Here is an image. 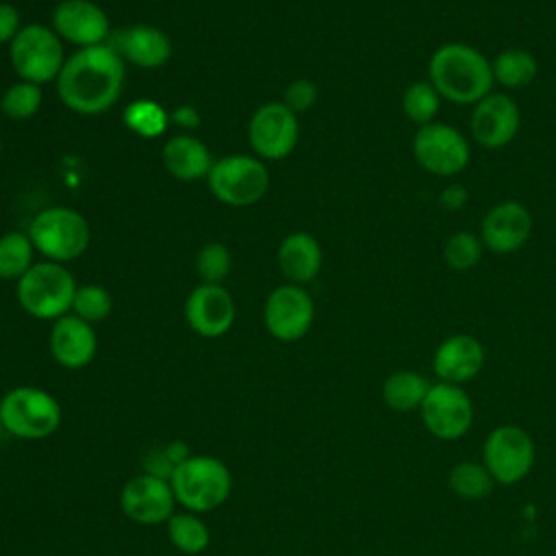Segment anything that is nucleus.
Masks as SVG:
<instances>
[{
    "instance_id": "f257e3e1",
    "label": "nucleus",
    "mask_w": 556,
    "mask_h": 556,
    "mask_svg": "<svg viewBox=\"0 0 556 556\" xmlns=\"http://www.w3.org/2000/svg\"><path fill=\"white\" fill-rule=\"evenodd\" d=\"M126 61L113 46L100 43L78 48L65 59L56 83L59 98L67 109L80 115H100L122 96Z\"/></svg>"
},
{
    "instance_id": "f03ea898",
    "label": "nucleus",
    "mask_w": 556,
    "mask_h": 556,
    "mask_svg": "<svg viewBox=\"0 0 556 556\" xmlns=\"http://www.w3.org/2000/svg\"><path fill=\"white\" fill-rule=\"evenodd\" d=\"M428 80L439 96L458 106H473L493 91L491 61L463 41L441 43L428 59Z\"/></svg>"
},
{
    "instance_id": "7ed1b4c3",
    "label": "nucleus",
    "mask_w": 556,
    "mask_h": 556,
    "mask_svg": "<svg viewBox=\"0 0 556 556\" xmlns=\"http://www.w3.org/2000/svg\"><path fill=\"white\" fill-rule=\"evenodd\" d=\"M169 484L176 502L191 513H211L219 508L232 491V476L224 460L198 454L189 456L172 469Z\"/></svg>"
},
{
    "instance_id": "20e7f679",
    "label": "nucleus",
    "mask_w": 556,
    "mask_h": 556,
    "mask_svg": "<svg viewBox=\"0 0 556 556\" xmlns=\"http://www.w3.org/2000/svg\"><path fill=\"white\" fill-rule=\"evenodd\" d=\"M63 408L59 400L39 387H15L0 397V424L15 439L39 441L61 426Z\"/></svg>"
},
{
    "instance_id": "39448f33",
    "label": "nucleus",
    "mask_w": 556,
    "mask_h": 556,
    "mask_svg": "<svg viewBox=\"0 0 556 556\" xmlns=\"http://www.w3.org/2000/svg\"><path fill=\"white\" fill-rule=\"evenodd\" d=\"M76 280L61 263H35L17 280V302L35 319H59L72 311Z\"/></svg>"
},
{
    "instance_id": "423d86ee",
    "label": "nucleus",
    "mask_w": 556,
    "mask_h": 556,
    "mask_svg": "<svg viewBox=\"0 0 556 556\" xmlns=\"http://www.w3.org/2000/svg\"><path fill=\"white\" fill-rule=\"evenodd\" d=\"M28 237L48 261L70 263L85 254L91 232L87 219L67 206H50L37 213L28 226Z\"/></svg>"
},
{
    "instance_id": "0eeeda50",
    "label": "nucleus",
    "mask_w": 556,
    "mask_h": 556,
    "mask_svg": "<svg viewBox=\"0 0 556 556\" xmlns=\"http://www.w3.org/2000/svg\"><path fill=\"white\" fill-rule=\"evenodd\" d=\"M410 152L424 172L439 178L458 176L471 161V146L467 135L445 122L419 126L413 135Z\"/></svg>"
},
{
    "instance_id": "6e6552de",
    "label": "nucleus",
    "mask_w": 556,
    "mask_h": 556,
    "mask_svg": "<svg viewBox=\"0 0 556 556\" xmlns=\"http://www.w3.org/2000/svg\"><path fill=\"white\" fill-rule=\"evenodd\" d=\"M63 39L43 24H26L9 43L11 65L22 80L46 85L56 80L65 63Z\"/></svg>"
},
{
    "instance_id": "1a4fd4ad",
    "label": "nucleus",
    "mask_w": 556,
    "mask_h": 556,
    "mask_svg": "<svg viewBox=\"0 0 556 556\" xmlns=\"http://www.w3.org/2000/svg\"><path fill=\"white\" fill-rule=\"evenodd\" d=\"M211 193L228 206H250L269 189V169L248 154L224 156L213 163L208 176Z\"/></svg>"
},
{
    "instance_id": "9d476101",
    "label": "nucleus",
    "mask_w": 556,
    "mask_h": 556,
    "mask_svg": "<svg viewBox=\"0 0 556 556\" xmlns=\"http://www.w3.org/2000/svg\"><path fill=\"white\" fill-rule=\"evenodd\" d=\"M534 456L532 437L513 424L493 428L482 447L484 467L504 486L523 480L534 465Z\"/></svg>"
},
{
    "instance_id": "9b49d317",
    "label": "nucleus",
    "mask_w": 556,
    "mask_h": 556,
    "mask_svg": "<svg viewBox=\"0 0 556 556\" xmlns=\"http://www.w3.org/2000/svg\"><path fill=\"white\" fill-rule=\"evenodd\" d=\"M419 410L428 432L441 441L460 439L473 421V404L460 384H430Z\"/></svg>"
},
{
    "instance_id": "f8f14e48",
    "label": "nucleus",
    "mask_w": 556,
    "mask_h": 556,
    "mask_svg": "<svg viewBox=\"0 0 556 556\" xmlns=\"http://www.w3.org/2000/svg\"><path fill=\"white\" fill-rule=\"evenodd\" d=\"M248 139L258 156L269 161L285 159L300 139L298 115L285 102H267L252 113Z\"/></svg>"
},
{
    "instance_id": "ddd939ff",
    "label": "nucleus",
    "mask_w": 556,
    "mask_h": 556,
    "mask_svg": "<svg viewBox=\"0 0 556 556\" xmlns=\"http://www.w3.org/2000/svg\"><path fill=\"white\" fill-rule=\"evenodd\" d=\"M315 319V304L311 293L300 285L276 287L265 300L263 321L267 332L285 343L302 339Z\"/></svg>"
},
{
    "instance_id": "4468645a",
    "label": "nucleus",
    "mask_w": 556,
    "mask_h": 556,
    "mask_svg": "<svg viewBox=\"0 0 556 556\" xmlns=\"http://www.w3.org/2000/svg\"><path fill=\"white\" fill-rule=\"evenodd\" d=\"M519 104L500 91H491L473 104L469 115V135L484 150L506 148L519 132Z\"/></svg>"
},
{
    "instance_id": "2eb2a0df",
    "label": "nucleus",
    "mask_w": 556,
    "mask_h": 556,
    "mask_svg": "<svg viewBox=\"0 0 556 556\" xmlns=\"http://www.w3.org/2000/svg\"><path fill=\"white\" fill-rule=\"evenodd\" d=\"M119 506L130 521L139 526H159L174 515L176 495L167 478L143 471L122 486Z\"/></svg>"
},
{
    "instance_id": "dca6fc26",
    "label": "nucleus",
    "mask_w": 556,
    "mask_h": 556,
    "mask_svg": "<svg viewBox=\"0 0 556 556\" xmlns=\"http://www.w3.org/2000/svg\"><path fill=\"white\" fill-rule=\"evenodd\" d=\"M532 232V215L517 200L493 204L480 222V239L484 250L493 254H513L526 245Z\"/></svg>"
},
{
    "instance_id": "f3484780",
    "label": "nucleus",
    "mask_w": 556,
    "mask_h": 556,
    "mask_svg": "<svg viewBox=\"0 0 556 556\" xmlns=\"http://www.w3.org/2000/svg\"><path fill=\"white\" fill-rule=\"evenodd\" d=\"M52 30L63 41L78 48H91L111 37V22L91 0H63L52 11Z\"/></svg>"
},
{
    "instance_id": "a211bd4d",
    "label": "nucleus",
    "mask_w": 556,
    "mask_h": 556,
    "mask_svg": "<svg viewBox=\"0 0 556 556\" xmlns=\"http://www.w3.org/2000/svg\"><path fill=\"white\" fill-rule=\"evenodd\" d=\"M185 317L195 334L217 339L235 324V300L222 285L202 282L189 293L185 302Z\"/></svg>"
},
{
    "instance_id": "6ab92c4d",
    "label": "nucleus",
    "mask_w": 556,
    "mask_h": 556,
    "mask_svg": "<svg viewBox=\"0 0 556 556\" xmlns=\"http://www.w3.org/2000/svg\"><path fill=\"white\" fill-rule=\"evenodd\" d=\"M484 348L473 334H452L439 343L432 356V369L441 382L463 384L473 380L484 367Z\"/></svg>"
},
{
    "instance_id": "aec40b11",
    "label": "nucleus",
    "mask_w": 556,
    "mask_h": 556,
    "mask_svg": "<svg viewBox=\"0 0 556 556\" xmlns=\"http://www.w3.org/2000/svg\"><path fill=\"white\" fill-rule=\"evenodd\" d=\"M50 352L52 358L65 369L87 367L98 352L93 324L76 315H63L54 319L50 330Z\"/></svg>"
},
{
    "instance_id": "412c9836",
    "label": "nucleus",
    "mask_w": 556,
    "mask_h": 556,
    "mask_svg": "<svg viewBox=\"0 0 556 556\" xmlns=\"http://www.w3.org/2000/svg\"><path fill=\"white\" fill-rule=\"evenodd\" d=\"M115 50L119 56L137 67L143 70H156L165 65L172 56V41L169 37L148 24H135L126 30L117 33V46Z\"/></svg>"
},
{
    "instance_id": "4be33fe9",
    "label": "nucleus",
    "mask_w": 556,
    "mask_h": 556,
    "mask_svg": "<svg viewBox=\"0 0 556 556\" xmlns=\"http://www.w3.org/2000/svg\"><path fill=\"white\" fill-rule=\"evenodd\" d=\"M321 263V245L308 232H291L278 245V267L291 285H306L317 278Z\"/></svg>"
},
{
    "instance_id": "5701e85b",
    "label": "nucleus",
    "mask_w": 556,
    "mask_h": 556,
    "mask_svg": "<svg viewBox=\"0 0 556 556\" xmlns=\"http://www.w3.org/2000/svg\"><path fill=\"white\" fill-rule=\"evenodd\" d=\"M161 156H163L165 169L182 182H191L208 176L215 163L204 141H200L193 135H176L167 139Z\"/></svg>"
},
{
    "instance_id": "b1692460",
    "label": "nucleus",
    "mask_w": 556,
    "mask_h": 556,
    "mask_svg": "<svg viewBox=\"0 0 556 556\" xmlns=\"http://www.w3.org/2000/svg\"><path fill=\"white\" fill-rule=\"evenodd\" d=\"M491 72L495 85L504 89H523L539 74V61L530 50L506 48L491 59Z\"/></svg>"
},
{
    "instance_id": "393cba45",
    "label": "nucleus",
    "mask_w": 556,
    "mask_h": 556,
    "mask_svg": "<svg viewBox=\"0 0 556 556\" xmlns=\"http://www.w3.org/2000/svg\"><path fill=\"white\" fill-rule=\"evenodd\" d=\"M430 391V382L410 369L393 371L382 382V402L397 413H408L415 408H421L426 395Z\"/></svg>"
},
{
    "instance_id": "a878e982",
    "label": "nucleus",
    "mask_w": 556,
    "mask_h": 556,
    "mask_svg": "<svg viewBox=\"0 0 556 556\" xmlns=\"http://www.w3.org/2000/svg\"><path fill=\"white\" fill-rule=\"evenodd\" d=\"M165 523L172 545L182 554H202L211 543V532L198 513H174Z\"/></svg>"
},
{
    "instance_id": "bb28decb",
    "label": "nucleus",
    "mask_w": 556,
    "mask_h": 556,
    "mask_svg": "<svg viewBox=\"0 0 556 556\" xmlns=\"http://www.w3.org/2000/svg\"><path fill=\"white\" fill-rule=\"evenodd\" d=\"M35 245L28 232L11 230L0 237V278L2 280H20L35 263H33Z\"/></svg>"
},
{
    "instance_id": "cd10ccee",
    "label": "nucleus",
    "mask_w": 556,
    "mask_h": 556,
    "mask_svg": "<svg viewBox=\"0 0 556 556\" xmlns=\"http://www.w3.org/2000/svg\"><path fill=\"white\" fill-rule=\"evenodd\" d=\"M441 96L430 80H413L402 93V111L417 128L437 122L441 109Z\"/></svg>"
},
{
    "instance_id": "c85d7f7f",
    "label": "nucleus",
    "mask_w": 556,
    "mask_h": 556,
    "mask_svg": "<svg viewBox=\"0 0 556 556\" xmlns=\"http://www.w3.org/2000/svg\"><path fill=\"white\" fill-rule=\"evenodd\" d=\"M447 482H450V489L458 497L469 500V502L486 497L493 491V484H495V480L489 473V469L484 467V463H471V460L456 463L450 469Z\"/></svg>"
},
{
    "instance_id": "c756f323",
    "label": "nucleus",
    "mask_w": 556,
    "mask_h": 556,
    "mask_svg": "<svg viewBox=\"0 0 556 556\" xmlns=\"http://www.w3.org/2000/svg\"><path fill=\"white\" fill-rule=\"evenodd\" d=\"M484 254V243L478 232L471 230H456L443 243V263L447 269L465 274L471 271Z\"/></svg>"
},
{
    "instance_id": "7c9ffc66",
    "label": "nucleus",
    "mask_w": 556,
    "mask_h": 556,
    "mask_svg": "<svg viewBox=\"0 0 556 556\" xmlns=\"http://www.w3.org/2000/svg\"><path fill=\"white\" fill-rule=\"evenodd\" d=\"M41 102H43L41 85L20 80L2 93L0 109L7 117L22 122V119H30L33 115H37V111L41 109Z\"/></svg>"
},
{
    "instance_id": "2f4dec72",
    "label": "nucleus",
    "mask_w": 556,
    "mask_h": 556,
    "mask_svg": "<svg viewBox=\"0 0 556 556\" xmlns=\"http://www.w3.org/2000/svg\"><path fill=\"white\" fill-rule=\"evenodd\" d=\"M124 122L139 137L154 139V137L163 135L169 117L161 104H156L152 100H137L130 106H126Z\"/></svg>"
},
{
    "instance_id": "473e14b6",
    "label": "nucleus",
    "mask_w": 556,
    "mask_h": 556,
    "mask_svg": "<svg viewBox=\"0 0 556 556\" xmlns=\"http://www.w3.org/2000/svg\"><path fill=\"white\" fill-rule=\"evenodd\" d=\"M113 311L111 293L100 285H83L76 289L72 313L89 324L104 321Z\"/></svg>"
},
{
    "instance_id": "72a5a7b5",
    "label": "nucleus",
    "mask_w": 556,
    "mask_h": 556,
    "mask_svg": "<svg viewBox=\"0 0 556 556\" xmlns=\"http://www.w3.org/2000/svg\"><path fill=\"white\" fill-rule=\"evenodd\" d=\"M232 267V256L230 250L224 243H206L200 248L198 258H195V269L202 282L206 285H222V280L230 274Z\"/></svg>"
},
{
    "instance_id": "f704fd0d",
    "label": "nucleus",
    "mask_w": 556,
    "mask_h": 556,
    "mask_svg": "<svg viewBox=\"0 0 556 556\" xmlns=\"http://www.w3.org/2000/svg\"><path fill=\"white\" fill-rule=\"evenodd\" d=\"M317 96H319V91H317V85L313 80L295 78L293 83L287 85L282 102L298 115V113L308 111L317 102Z\"/></svg>"
},
{
    "instance_id": "c9c22d12",
    "label": "nucleus",
    "mask_w": 556,
    "mask_h": 556,
    "mask_svg": "<svg viewBox=\"0 0 556 556\" xmlns=\"http://www.w3.org/2000/svg\"><path fill=\"white\" fill-rule=\"evenodd\" d=\"M20 30L22 22L17 9L9 2H0V46L11 43Z\"/></svg>"
},
{
    "instance_id": "e433bc0d",
    "label": "nucleus",
    "mask_w": 556,
    "mask_h": 556,
    "mask_svg": "<svg viewBox=\"0 0 556 556\" xmlns=\"http://www.w3.org/2000/svg\"><path fill=\"white\" fill-rule=\"evenodd\" d=\"M467 200H469L467 187H463V185H458V182H450V185H445V187L441 189L437 202H439V206H441L443 211L454 213V211H460V208L467 204Z\"/></svg>"
},
{
    "instance_id": "4c0bfd02",
    "label": "nucleus",
    "mask_w": 556,
    "mask_h": 556,
    "mask_svg": "<svg viewBox=\"0 0 556 556\" xmlns=\"http://www.w3.org/2000/svg\"><path fill=\"white\" fill-rule=\"evenodd\" d=\"M165 454H167V458L172 460V465L176 467L178 463H182L185 458H189L191 454H189V447H187V443H182V441H172V443H167L165 447Z\"/></svg>"
},
{
    "instance_id": "58836bf2",
    "label": "nucleus",
    "mask_w": 556,
    "mask_h": 556,
    "mask_svg": "<svg viewBox=\"0 0 556 556\" xmlns=\"http://www.w3.org/2000/svg\"><path fill=\"white\" fill-rule=\"evenodd\" d=\"M174 122L185 126V128H193V126H198L200 117H198V113L191 106H178L174 111Z\"/></svg>"
},
{
    "instance_id": "ea45409f",
    "label": "nucleus",
    "mask_w": 556,
    "mask_h": 556,
    "mask_svg": "<svg viewBox=\"0 0 556 556\" xmlns=\"http://www.w3.org/2000/svg\"><path fill=\"white\" fill-rule=\"evenodd\" d=\"M0 152H2V137H0Z\"/></svg>"
}]
</instances>
